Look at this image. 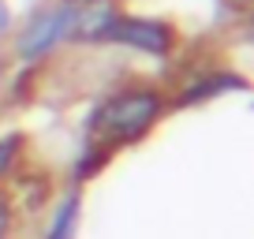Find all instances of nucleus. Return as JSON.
<instances>
[{"mask_svg":"<svg viewBox=\"0 0 254 239\" xmlns=\"http://www.w3.org/2000/svg\"><path fill=\"white\" fill-rule=\"evenodd\" d=\"M161 112V101L146 90H135V94H120L97 112L94 127L101 131L109 142H131V138L146 135L150 123L157 120Z\"/></svg>","mask_w":254,"mask_h":239,"instance_id":"f257e3e1","label":"nucleus"},{"mask_svg":"<svg viewBox=\"0 0 254 239\" xmlns=\"http://www.w3.org/2000/svg\"><path fill=\"white\" fill-rule=\"evenodd\" d=\"M105 41H116V45H131L138 53L150 56H165L172 49V30L157 19H112L101 30Z\"/></svg>","mask_w":254,"mask_h":239,"instance_id":"f03ea898","label":"nucleus"},{"mask_svg":"<svg viewBox=\"0 0 254 239\" xmlns=\"http://www.w3.org/2000/svg\"><path fill=\"white\" fill-rule=\"evenodd\" d=\"M67 34H75V8H53L45 15H38L19 38V53L23 56H45L56 41H64Z\"/></svg>","mask_w":254,"mask_h":239,"instance_id":"7ed1b4c3","label":"nucleus"},{"mask_svg":"<svg viewBox=\"0 0 254 239\" xmlns=\"http://www.w3.org/2000/svg\"><path fill=\"white\" fill-rule=\"evenodd\" d=\"M75 232H79V198H67L53 217L49 239H75Z\"/></svg>","mask_w":254,"mask_h":239,"instance_id":"20e7f679","label":"nucleus"},{"mask_svg":"<svg viewBox=\"0 0 254 239\" xmlns=\"http://www.w3.org/2000/svg\"><path fill=\"white\" fill-rule=\"evenodd\" d=\"M19 142H23L19 135L0 138V176H4V172H11V161H15V153H19Z\"/></svg>","mask_w":254,"mask_h":239,"instance_id":"39448f33","label":"nucleus"},{"mask_svg":"<svg viewBox=\"0 0 254 239\" xmlns=\"http://www.w3.org/2000/svg\"><path fill=\"white\" fill-rule=\"evenodd\" d=\"M8 232H11V206L8 198H0V239H8Z\"/></svg>","mask_w":254,"mask_h":239,"instance_id":"423d86ee","label":"nucleus"},{"mask_svg":"<svg viewBox=\"0 0 254 239\" xmlns=\"http://www.w3.org/2000/svg\"><path fill=\"white\" fill-rule=\"evenodd\" d=\"M8 26H11V11H8V4L0 0V34L8 30Z\"/></svg>","mask_w":254,"mask_h":239,"instance_id":"0eeeda50","label":"nucleus"}]
</instances>
